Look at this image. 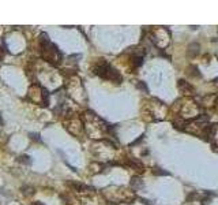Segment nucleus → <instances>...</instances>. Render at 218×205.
<instances>
[{
  "mask_svg": "<svg viewBox=\"0 0 218 205\" xmlns=\"http://www.w3.org/2000/svg\"><path fill=\"white\" fill-rule=\"evenodd\" d=\"M29 135H30V138H32V140L37 141V142H40V141H41V138H40V134H37V133H30Z\"/></svg>",
  "mask_w": 218,
  "mask_h": 205,
  "instance_id": "ddd939ff",
  "label": "nucleus"
},
{
  "mask_svg": "<svg viewBox=\"0 0 218 205\" xmlns=\"http://www.w3.org/2000/svg\"><path fill=\"white\" fill-rule=\"evenodd\" d=\"M68 186H70L72 190L79 191V193H85V191H87V189H89L86 185L79 183V182H74V181H70V182H68Z\"/></svg>",
  "mask_w": 218,
  "mask_h": 205,
  "instance_id": "20e7f679",
  "label": "nucleus"
},
{
  "mask_svg": "<svg viewBox=\"0 0 218 205\" xmlns=\"http://www.w3.org/2000/svg\"><path fill=\"white\" fill-rule=\"evenodd\" d=\"M105 78H106V79L113 81L115 83H121V81H123L121 74L117 71V70H116V68H113L112 66H109V67H108V71H106Z\"/></svg>",
  "mask_w": 218,
  "mask_h": 205,
  "instance_id": "f03ea898",
  "label": "nucleus"
},
{
  "mask_svg": "<svg viewBox=\"0 0 218 205\" xmlns=\"http://www.w3.org/2000/svg\"><path fill=\"white\" fill-rule=\"evenodd\" d=\"M42 100H44V104L42 105L47 107V105L49 104V93H48L47 89H42Z\"/></svg>",
  "mask_w": 218,
  "mask_h": 205,
  "instance_id": "9d476101",
  "label": "nucleus"
},
{
  "mask_svg": "<svg viewBox=\"0 0 218 205\" xmlns=\"http://www.w3.org/2000/svg\"><path fill=\"white\" fill-rule=\"evenodd\" d=\"M130 185L132 189H135V190H139V189H143L144 187L143 182H142V179L139 178V176H132L130 181Z\"/></svg>",
  "mask_w": 218,
  "mask_h": 205,
  "instance_id": "39448f33",
  "label": "nucleus"
},
{
  "mask_svg": "<svg viewBox=\"0 0 218 205\" xmlns=\"http://www.w3.org/2000/svg\"><path fill=\"white\" fill-rule=\"evenodd\" d=\"M21 191H22V194H23V196L30 197V196H33V194H34L35 189L33 186H30V185H25V186L21 187Z\"/></svg>",
  "mask_w": 218,
  "mask_h": 205,
  "instance_id": "0eeeda50",
  "label": "nucleus"
},
{
  "mask_svg": "<svg viewBox=\"0 0 218 205\" xmlns=\"http://www.w3.org/2000/svg\"><path fill=\"white\" fill-rule=\"evenodd\" d=\"M199 49H201V45L198 42H191L188 45V55L189 56H196L199 54Z\"/></svg>",
  "mask_w": 218,
  "mask_h": 205,
  "instance_id": "423d86ee",
  "label": "nucleus"
},
{
  "mask_svg": "<svg viewBox=\"0 0 218 205\" xmlns=\"http://www.w3.org/2000/svg\"><path fill=\"white\" fill-rule=\"evenodd\" d=\"M42 54H44V57L50 63H60L62 60V55H60L59 49L55 44L52 42H47V44H42Z\"/></svg>",
  "mask_w": 218,
  "mask_h": 205,
  "instance_id": "f257e3e1",
  "label": "nucleus"
},
{
  "mask_svg": "<svg viewBox=\"0 0 218 205\" xmlns=\"http://www.w3.org/2000/svg\"><path fill=\"white\" fill-rule=\"evenodd\" d=\"M3 57V51H2V48H0V59Z\"/></svg>",
  "mask_w": 218,
  "mask_h": 205,
  "instance_id": "a211bd4d",
  "label": "nucleus"
},
{
  "mask_svg": "<svg viewBox=\"0 0 218 205\" xmlns=\"http://www.w3.org/2000/svg\"><path fill=\"white\" fill-rule=\"evenodd\" d=\"M209 202H210V197H204V198H202V204L203 205L209 204Z\"/></svg>",
  "mask_w": 218,
  "mask_h": 205,
  "instance_id": "f3484780",
  "label": "nucleus"
},
{
  "mask_svg": "<svg viewBox=\"0 0 218 205\" xmlns=\"http://www.w3.org/2000/svg\"><path fill=\"white\" fill-rule=\"evenodd\" d=\"M136 86H138L139 89H143L144 92H147V88H146V85H144V82H138V83H136Z\"/></svg>",
  "mask_w": 218,
  "mask_h": 205,
  "instance_id": "dca6fc26",
  "label": "nucleus"
},
{
  "mask_svg": "<svg viewBox=\"0 0 218 205\" xmlns=\"http://www.w3.org/2000/svg\"><path fill=\"white\" fill-rule=\"evenodd\" d=\"M179 89L181 90V92L184 93V95H194L195 93V89L192 85H189L188 82H186L184 79H179Z\"/></svg>",
  "mask_w": 218,
  "mask_h": 205,
  "instance_id": "7ed1b4c3",
  "label": "nucleus"
},
{
  "mask_svg": "<svg viewBox=\"0 0 218 205\" xmlns=\"http://www.w3.org/2000/svg\"><path fill=\"white\" fill-rule=\"evenodd\" d=\"M33 205H44V204H41V202H34Z\"/></svg>",
  "mask_w": 218,
  "mask_h": 205,
  "instance_id": "6ab92c4d",
  "label": "nucleus"
},
{
  "mask_svg": "<svg viewBox=\"0 0 218 205\" xmlns=\"http://www.w3.org/2000/svg\"><path fill=\"white\" fill-rule=\"evenodd\" d=\"M189 70H191L189 74H191L192 77H201V73H199L198 67H195V66H189Z\"/></svg>",
  "mask_w": 218,
  "mask_h": 205,
  "instance_id": "9b49d317",
  "label": "nucleus"
},
{
  "mask_svg": "<svg viewBox=\"0 0 218 205\" xmlns=\"http://www.w3.org/2000/svg\"><path fill=\"white\" fill-rule=\"evenodd\" d=\"M153 172H154V175H169V172H166V171H162V169H159V168L154 169Z\"/></svg>",
  "mask_w": 218,
  "mask_h": 205,
  "instance_id": "4468645a",
  "label": "nucleus"
},
{
  "mask_svg": "<svg viewBox=\"0 0 218 205\" xmlns=\"http://www.w3.org/2000/svg\"><path fill=\"white\" fill-rule=\"evenodd\" d=\"M132 64L135 66V67L142 66L143 64V56H142V55H135V56L132 57Z\"/></svg>",
  "mask_w": 218,
  "mask_h": 205,
  "instance_id": "1a4fd4ad",
  "label": "nucleus"
},
{
  "mask_svg": "<svg viewBox=\"0 0 218 205\" xmlns=\"http://www.w3.org/2000/svg\"><path fill=\"white\" fill-rule=\"evenodd\" d=\"M196 196H198V194H196V191H192V193L189 194L188 197H187V202H189V201H192V200H194V198H196Z\"/></svg>",
  "mask_w": 218,
  "mask_h": 205,
  "instance_id": "2eb2a0df",
  "label": "nucleus"
},
{
  "mask_svg": "<svg viewBox=\"0 0 218 205\" xmlns=\"http://www.w3.org/2000/svg\"><path fill=\"white\" fill-rule=\"evenodd\" d=\"M128 164H130V166L132 167L134 169H136V171H139V172H142V171H143V169H144V166H143V164H142L141 161L135 160V159H131V160H130V163H128Z\"/></svg>",
  "mask_w": 218,
  "mask_h": 205,
  "instance_id": "6e6552de",
  "label": "nucleus"
},
{
  "mask_svg": "<svg viewBox=\"0 0 218 205\" xmlns=\"http://www.w3.org/2000/svg\"><path fill=\"white\" fill-rule=\"evenodd\" d=\"M19 161H21V163H25V164H30V163H32V160H30V157L27 155L21 156V157H19Z\"/></svg>",
  "mask_w": 218,
  "mask_h": 205,
  "instance_id": "f8f14e48",
  "label": "nucleus"
}]
</instances>
